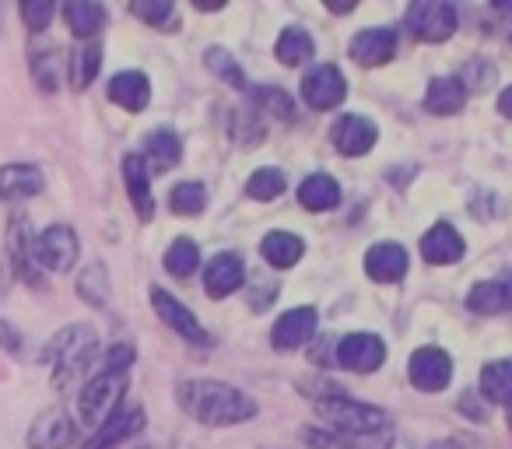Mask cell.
Masks as SVG:
<instances>
[{
  "instance_id": "27",
  "label": "cell",
  "mask_w": 512,
  "mask_h": 449,
  "mask_svg": "<svg viewBox=\"0 0 512 449\" xmlns=\"http://www.w3.org/2000/svg\"><path fill=\"white\" fill-rule=\"evenodd\" d=\"M463 102H467V92H463V85L456 78H435L432 85H428L425 92V109L435 116H453L463 109Z\"/></svg>"
},
{
  "instance_id": "23",
  "label": "cell",
  "mask_w": 512,
  "mask_h": 449,
  "mask_svg": "<svg viewBox=\"0 0 512 449\" xmlns=\"http://www.w3.org/2000/svg\"><path fill=\"white\" fill-rule=\"evenodd\" d=\"M43 190V172L36 165H0V200L36 197Z\"/></svg>"
},
{
  "instance_id": "19",
  "label": "cell",
  "mask_w": 512,
  "mask_h": 449,
  "mask_svg": "<svg viewBox=\"0 0 512 449\" xmlns=\"http://www.w3.org/2000/svg\"><path fill=\"white\" fill-rule=\"evenodd\" d=\"M123 179H127V190H130V200H134L137 218L151 221V214H155V200H151V172L141 155L123 158Z\"/></svg>"
},
{
  "instance_id": "30",
  "label": "cell",
  "mask_w": 512,
  "mask_h": 449,
  "mask_svg": "<svg viewBox=\"0 0 512 449\" xmlns=\"http://www.w3.org/2000/svg\"><path fill=\"white\" fill-rule=\"evenodd\" d=\"M313 50H316V43H313V36H309L306 29H285V32H281V39H278V46H274V53H278V60L285 67L306 64V60L313 57Z\"/></svg>"
},
{
  "instance_id": "25",
  "label": "cell",
  "mask_w": 512,
  "mask_h": 449,
  "mask_svg": "<svg viewBox=\"0 0 512 449\" xmlns=\"http://www.w3.org/2000/svg\"><path fill=\"white\" fill-rule=\"evenodd\" d=\"M144 165H148V172H169L179 165V158H183V144H179V137L172 134V130H155V134H148V144H144Z\"/></svg>"
},
{
  "instance_id": "47",
  "label": "cell",
  "mask_w": 512,
  "mask_h": 449,
  "mask_svg": "<svg viewBox=\"0 0 512 449\" xmlns=\"http://www.w3.org/2000/svg\"><path fill=\"white\" fill-rule=\"evenodd\" d=\"M509 432H512V407H509Z\"/></svg>"
},
{
  "instance_id": "2",
  "label": "cell",
  "mask_w": 512,
  "mask_h": 449,
  "mask_svg": "<svg viewBox=\"0 0 512 449\" xmlns=\"http://www.w3.org/2000/svg\"><path fill=\"white\" fill-rule=\"evenodd\" d=\"M179 407L200 425H242L256 414V400L218 379H186L179 383Z\"/></svg>"
},
{
  "instance_id": "11",
  "label": "cell",
  "mask_w": 512,
  "mask_h": 449,
  "mask_svg": "<svg viewBox=\"0 0 512 449\" xmlns=\"http://www.w3.org/2000/svg\"><path fill=\"white\" fill-rule=\"evenodd\" d=\"M316 327H320V316H316V309L299 306V309H292V313H285L278 323H274L271 344L278 351H295V348H302V344L313 341Z\"/></svg>"
},
{
  "instance_id": "6",
  "label": "cell",
  "mask_w": 512,
  "mask_h": 449,
  "mask_svg": "<svg viewBox=\"0 0 512 449\" xmlns=\"http://www.w3.org/2000/svg\"><path fill=\"white\" fill-rule=\"evenodd\" d=\"M32 257L43 264L46 271H71L78 260V236L67 225H50L43 236L32 243Z\"/></svg>"
},
{
  "instance_id": "39",
  "label": "cell",
  "mask_w": 512,
  "mask_h": 449,
  "mask_svg": "<svg viewBox=\"0 0 512 449\" xmlns=\"http://www.w3.org/2000/svg\"><path fill=\"white\" fill-rule=\"evenodd\" d=\"M207 67H211L221 81H228L232 88H246V78H242L239 64H235L225 50H207Z\"/></svg>"
},
{
  "instance_id": "8",
  "label": "cell",
  "mask_w": 512,
  "mask_h": 449,
  "mask_svg": "<svg viewBox=\"0 0 512 449\" xmlns=\"http://www.w3.org/2000/svg\"><path fill=\"white\" fill-rule=\"evenodd\" d=\"M348 95V81L334 64H320L302 78V99L313 109H337Z\"/></svg>"
},
{
  "instance_id": "45",
  "label": "cell",
  "mask_w": 512,
  "mask_h": 449,
  "mask_svg": "<svg viewBox=\"0 0 512 449\" xmlns=\"http://www.w3.org/2000/svg\"><path fill=\"white\" fill-rule=\"evenodd\" d=\"M0 344H8L11 351L18 348V341H15V330H11L8 323H0Z\"/></svg>"
},
{
  "instance_id": "20",
  "label": "cell",
  "mask_w": 512,
  "mask_h": 449,
  "mask_svg": "<svg viewBox=\"0 0 512 449\" xmlns=\"http://www.w3.org/2000/svg\"><path fill=\"white\" fill-rule=\"evenodd\" d=\"M74 442V421L64 411H50L36 421V428L29 432L32 449H67Z\"/></svg>"
},
{
  "instance_id": "32",
  "label": "cell",
  "mask_w": 512,
  "mask_h": 449,
  "mask_svg": "<svg viewBox=\"0 0 512 449\" xmlns=\"http://www.w3.org/2000/svg\"><path fill=\"white\" fill-rule=\"evenodd\" d=\"M200 267V250L193 239H176V243L169 246V253H165V271L172 274V278H190L193 271Z\"/></svg>"
},
{
  "instance_id": "9",
  "label": "cell",
  "mask_w": 512,
  "mask_h": 449,
  "mask_svg": "<svg viewBox=\"0 0 512 449\" xmlns=\"http://www.w3.org/2000/svg\"><path fill=\"white\" fill-rule=\"evenodd\" d=\"M337 362L351 372H376L386 362V344L376 334H348L337 341Z\"/></svg>"
},
{
  "instance_id": "31",
  "label": "cell",
  "mask_w": 512,
  "mask_h": 449,
  "mask_svg": "<svg viewBox=\"0 0 512 449\" xmlns=\"http://www.w3.org/2000/svg\"><path fill=\"white\" fill-rule=\"evenodd\" d=\"M102 67V50L95 43L88 46H78L71 57V85L78 88V92H85L88 85L95 81V74H99Z\"/></svg>"
},
{
  "instance_id": "22",
  "label": "cell",
  "mask_w": 512,
  "mask_h": 449,
  "mask_svg": "<svg viewBox=\"0 0 512 449\" xmlns=\"http://www.w3.org/2000/svg\"><path fill=\"white\" fill-rule=\"evenodd\" d=\"M148 99H151V85L141 71H123L109 81V102L123 106L127 113H141L148 106Z\"/></svg>"
},
{
  "instance_id": "41",
  "label": "cell",
  "mask_w": 512,
  "mask_h": 449,
  "mask_svg": "<svg viewBox=\"0 0 512 449\" xmlns=\"http://www.w3.org/2000/svg\"><path fill=\"white\" fill-rule=\"evenodd\" d=\"M22 18H25V25H29L32 32H43L46 25H50V18H53V4L50 0H29L22 8Z\"/></svg>"
},
{
  "instance_id": "44",
  "label": "cell",
  "mask_w": 512,
  "mask_h": 449,
  "mask_svg": "<svg viewBox=\"0 0 512 449\" xmlns=\"http://www.w3.org/2000/svg\"><path fill=\"white\" fill-rule=\"evenodd\" d=\"M498 113H502V116H509V120H512V85L505 88L502 95H498Z\"/></svg>"
},
{
  "instance_id": "5",
  "label": "cell",
  "mask_w": 512,
  "mask_h": 449,
  "mask_svg": "<svg viewBox=\"0 0 512 449\" xmlns=\"http://www.w3.org/2000/svg\"><path fill=\"white\" fill-rule=\"evenodd\" d=\"M407 29L421 43H446L456 32V8L446 0H418L407 11Z\"/></svg>"
},
{
  "instance_id": "10",
  "label": "cell",
  "mask_w": 512,
  "mask_h": 449,
  "mask_svg": "<svg viewBox=\"0 0 512 449\" xmlns=\"http://www.w3.org/2000/svg\"><path fill=\"white\" fill-rule=\"evenodd\" d=\"M376 137H379L376 123H372L369 116H358V113L341 116V120L334 123V130H330L334 148L348 158H358V155H365V151H372Z\"/></svg>"
},
{
  "instance_id": "13",
  "label": "cell",
  "mask_w": 512,
  "mask_h": 449,
  "mask_svg": "<svg viewBox=\"0 0 512 449\" xmlns=\"http://www.w3.org/2000/svg\"><path fill=\"white\" fill-rule=\"evenodd\" d=\"M397 57V32L393 29H365L351 39V60L362 67H383Z\"/></svg>"
},
{
  "instance_id": "40",
  "label": "cell",
  "mask_w": 512,
  "mask_h": 449,
  "mask_svg": "<svg viewBox=\"0 0 512 449\" xmlns=\"http://www.w3.org/2000/svg\"><path fill=\"white\" fill-rule=\"evenodd\" d=\"M232 134H235V141H239L242 148H253V144L264 141V123L253 120V113H239V116H235V123H232Z\"/></svg>"
},
{
  "instance_id": "16",
  "label": "cell",
  "mask_w": 512,
  "mask_h": 449,
  "mask_svg": "<svg viewBox=\"0 0 512 449\" xmlns=\"http://www.w3.org/2000/svg\"><path fill=\"white\" fill-rule=\"evenodd\" d=\"M463 236L453 229V225H446V221H439V225H432V229L421 236V257L428 260V264H456V260L463 257Z\"/></svg>"
},
{
  "instance_id": "15",
  "label": "cell",
  "mask_w": 512,
  "mask_h": 449,
  "mask_svg": "<svg viewBox=\"0 0 512 449\" xmlns=\"http://www.w3.org/2000/svg\"><path fill=\"white\" fill-rule=\"evenodd\" d=\"M407 250L400 243H376L365 253V274L379 285H393L407 274Z\"/></svg>"
},
{
  "instance_id": "29",
  "label": "cell",
  "mask_w": 512,
  "mask_h": 449,
  "mask_svg": "<svg viewBox=\"0 0 512 449\" xmlns=\"http://www.w3.org/2000/svg\"><path fill=\"white\" fill-rule=\"evenodd\" d=\"M264 260L271 267H278V271H285V267H292V264H299L302 260V239L299 236H292V232H271V236H264Z\"/></svg>"
},
{
  "instance_id": "33",
  "label": "cell",
  "mask_w": 512,
  "mask_h": 449,
  "mask_svg": "<svg viewBox=\"0 0 512 449\" xmlns=\"http://www.w3.org/2000/svg\"><path fill=\"white\" fill-rule=\"evenodd\" d=\"M285 186H288V179H285V172L281 169H256L253 176H249V183H246V197H253V200H274V197H281L285 193Z\"/></svg>"
},
{
  "instance_id": "36",
  "label": "cell",
  "mask_w": 512,
  "mask_h": 449,
  "mask_svg": "<svg viewBox=\"0 0 512 449\" xmlns=\"http://www.w3.org/2000/svg\"><path fill=\"white\" fill-rule=\"evenodd\" d=\"M169 204L176 214H200L207 207V190L200 183H179Z\"/></svg>"
},
{
  "instance_id": "34",
  "label": "cell",
  "mask_w": 512,
  "mask_h": 449,
  "mask_svg": "<svg viewBox=\"0 0 512 449\" xmlns=\"http://www.w3.org/2000/svg\"><path fill=\"white\" fill-rule=\"evenodd\" d=\"M495 78H498V71H495V64H488L484 57H474V60H467V64L460 67V85H463V92H484V88H491L495 85Z\"/></svg>"
},
{
  "instance_id": "38",
  "label": "cell",
  "mask_w": 512,
  "mask_h": 449,
  "mask_svg": "<svg viewBox=\"0 0 512 449\" xmlns=\"http://www.w3.org/2000/svg\"><path fill=\"white\" fill-rule=\"evenodd\" d=\"M134 15L141 18V22H148V25H155V29H165V25L176 18V8H172L169 0H137L134 4Z\"/></svg>"
},
{
  "instance_id": "18",
  "label": "cell",
  "mask_w": 512,
  "mask_h": 449,
  "mask_svg": "<svg viewBox=\"0 0 512 449\" xmlns=\"http://www.w3.org/2000/svg\"><path fill=\"white\" fill-rule=\"evenodd\" d=\"M467 309L477 316H498L512 309V274L502 281H477L467 295Z\"/></svg>"
},
{
  "instance_id": "14",
  "label": "cell",
  "mask_w": 512,
  "mask_h": 449,
  "mask_svg": "<svg viewBox=\"0 0 512 449\" xmlns=\"http://www.w3.org/2000/svg\"><path fill=\"white\" fill-rule=\"evenodd\" d=\"M242 278H246V267L239 253H218L204 271V292L211 299H228L235 288H242Z\"/></svg>"
},
{
  "instance_id": "12",
  "label": "cell",
  "mask_w": 512,
  "mask_h": 449,
  "mask_svg": "<svg viewBox=\"0 0 512 449\" xmlns=\"http://www.w3.org/2000/svg\"><path fill=\"white\" fill-rule=\"evenodd\" d=\"M151 306H155V313L162 316L165 323H169L172 330H176L183 341H190V344H207V334H204V327L197 323V316L190 313V309L183 306L179 299H172L165 288H151Z\"/></svg>"
},
{
  "instance_id": "17",
  "label": "cell",
  "mask_w": 512,
  "mask_h": 449,
  "mask_svg": "<svg viewBox=\"0 0 512 449\" xmlns=\"http://www.w3.org/2000/svg\"><path fill=\"white\" fill-rule=\"evenodd\" d=\"M141 428H144V411H141V407H120V411H116L113 418H109L106 425L92 435V442H88L85 449H116L123 439L137 435Z\"/></svg>"
},
{
  "instance_id": "7",
  "label": "cell",
  "mask_w": 512,
  "mask_h": 449,
  "mask_svg": "<svg viewBox=\"0 0 512 449\" xmlns=\"http://www.w3.org/2000/svg\"><path fill=\"white\" fill-rule=\"evenodd\" d=\"M407 372H411V383L418 386V390L439 393V390H446L449 379H453V358H449L442 348H432V344H428V348L414 351Z\"/></svg>"
},
{
  "instance_id": "28",
  "label": "cell",
  "mask_w": 512,
  "mask_h": 449,
  "mask_svg": "<svg viewBox=\"0 0 512 449\" xmlns=\"http://www.w3.org/2000/svg\"><path fill=\"white\" fill-rule=\"evenodd\" d=\"M481 397L512 407V358H498L481 369Z\"/></svg>"
},
{
  "instance_id": "4",
  "label": "cell",
  "mask_w": 512,
  "mask_h": 449,
  "mask_svg": "<svg viewBox=\"0 0 512 449\" xmlns=\"http://www.w3.org/2000/svg\"><path fill=\"white\" fill-rule=\"evenodd\" d=\"M123 390H127V372H99L78 397L81 421L92 428H102L116 411H120Z\"/></svg>"
},
{
  "instance_id": "37",
  "label": "cell",
  "mask_w": 512,
  "mask_h": 449,
  "mask_svg": "<svg viewBox=\"0 0 512 449\" xmlns=\"http://www.w3.org/2000/svg\"><path fill=\"white\" fill-rule=\"evenodd\" d=\"M78 292L85 302H92V306H102L106 302V267L102 264H92L85 274H81L78 281Z\"/></svg>"
},
{
  "instance_id": "43",
  "label": "cell",
  "mask_w": 512,
  "mask_h": 449,
  "mask_svg": "<svg viewBox=\"0 0 512 449\" xmlns=\"http://www.w3.org/2000/svg\"><path fill=\"white\" fill-rule=\"evenodd\" d=\"M302 439H306L313 449H348L334 432H323V428H320V432H316V428H306V432H302Z\"/></svg>"
},
{
  "instance_id": "21",
  "label": "cell",
  "mask_w": 512,
  "mask_h": 449,
  "mask_svg": "<svg viewBox=\"0 0 512 449\" xmlns=\"http://www.w3.org/2000/svg\"><path fill=\"white\" fill-rule=\"evenodd\" d=\"M8 246H11V264H15L18 278H25L29 285H43V278H39V271H36V257H32V236H29V221L25 218H11Z\"/></svg>"
},
{
  "instance_id": "46",
  "label": "cell",
  "mask_w": 512,
  "mask_h": 449,
  "mask_svg": "<svg viewBox=\"0 0 512 449\" xmlns=\"http://www.w3.org/2000/svg\"><path fill=\"white\" fill-rule=\"evenodd\" d=\"M425 449H453V442H442V446H425Z\"/></svg>"
},
{
  "instance_id": "42",
  "label": "cell",
  "mask_w": 512,
  "mask_h": 449,
  "mask_svg": "<svg viewBox=\"0 0 512 449\" xmlns=\"http://www.w3.org/2000/svg\"><path fill=\"white\" fill-rule=\"evenodd\" d=\"M32 71H36V81L43 85V92H57V60H53V53H36Z\"/></svg>"
},
{
  "instance_id": "26",
  "label": "cell",
  "mask_w": 512,
  "mask_h": 449,
  "mask_svg": "<svg viewBox=\"0 0 512 449\" xmlns=\"http://www.w3.org/2000/svg\"><path fill=\"white\" fill-rule=\"evenodd\" d=\"M64 18H67V29L74 32L78 39H88L106 25V8L102 4H92V0H67L64 4Z\"/></svg>"
},
{
  "instance_id": "3",
  "label": "cell",
  "mask_w": 512,
  "mask_h": 449,
  "mask_svg": "<svg viewBox=\"0 0 512 449\" xmlns=\"http://www.w3.org/2000/svg\"><path fill=\"white\" fill-rule=\"evenodd\" d=\"M92 351H95V330L85 327V323H78V327L60 330V334L50 341V348L43 351V358L57 369V386H67L81 369H85Z\"/></svg>"
},
{
  "instance_id": "1",
  "label": "cell",
  "mask_w": 512,
  "mask_h": 449,
  "mask_svg": "<svg viewBox=\"0 0 512 449\" xmlns=\"http://www.w3.org/2000/svg\"><path fill=\"white\" fill-rule=\"evenodd\" d=\"M316 411L348 449H390L393 421L383 407L358 404V400L344 397L341 390H334L316 400Z\"/></svg>"
},
{
  "instance_id": "35",
  "label": "cell",
  "mask_w": 512,
  "mask_h": 449,
  "mask_svg": "<svg viewBox=\"0 0 512 449\" xmlns=\"http://www.w3.org/2000/svg\"><path fill=\"white\" fill-rule=\"evenodd\" d=\"M253 102L264 113H271V116H278V120H292L295 116V102H292V95L288 92H281V88H256L253 92Z\"/></svg>"
},
{
  "instance_id": "24",
  "label": "cell",
  "mask_w": 512,
  "mask_h": 449,
  "mask_svg": "<svg viewBox=\"0 0 512 449\" xmlns=\"http://www.w3.org/2000/svg\"><path fill=\"white\" fill-rule=\"evenodd\" d=\"M299 204L306 207V211H334V207L341 204V186H337V179L327 176V172H316V176L302 179Z\"/></svg>"
}]
</instances>
